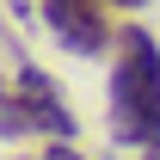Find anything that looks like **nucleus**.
Wrapping results in <instances>:
<instances>
[{
    "label": "nucleus",
    "instance_id": "nucleus-2",
    "mask_svg": "<svg viewBox=\"0 0 160 160\" xmlns=\"http://www.w3.org/2000/svg\"><path fill=\"white\" fill-rule=\"evenodd\" d=\"M43 25L49 37L68 49V56L99 62L117 49V31H111V0H43Z\"/></svg>",
    "mask_w": 160,
    "mask_h": 160
},
{
    "label": "nucleus",
    "instance_id": "nucleus-3",
    "mask_svg": "<svg viewBox=\"0 0 160 160\" xmlns=\"http://www.w3.org/2000/svg\"><path fill=\"white\" fill-rule=\"evenodd\" d=\"M6 92H19L25 105V117H31V129H43V136H56V142H74V111H68V99L56 92V80L43 74V68H31V62H19V80L6 86Z\"/></svg>",
    "mask_w": 160,
    "mask_h": 160
},
{
    "label": "nucleus",
    "instance_id": "nucleus-5",
    "mask_svg": "<svg viewBox=\"0 0 160 160\" xmlns=\"http://www.w3.org/2000/svg\"><path fill=\"white\" fill-rule=\"evenodd\" d=\"M111 6H123V12H136V6H148V0H111Z\"/></svg>",
    "mask_w": 160,
    "mask_h": 160
},
{
    "label": "nucleus",
    "instance_id": "nucleus-6",
    "mask_svg": "<svg viewBox=\"0 0 160 160\" xmlns=\"http://www.w3.org/2000/svg\"><path fill=\"white\" fill-rule=\"evenodd\" d=\"M6 12H12V19H25V0H6Z\"/></svg>",
    "mask_w": 160,
    "mask_h": 160
},
{
    "label": "nucleus",
    "instance_id": "nucleus-4",
    "mask_svg": "<svg viewBox=\"0 0 160 160\" xmlns=\"http://www.w3.org/2000/svg\"><path fill=\"white\" fill-rule=\"evenodd\" d=\"M43 160H86V154H80L74 142H56V148H49V154H43Z\"/></svg>",
    "mask_w": 160,
    "mask_h": 160
},
{
    "label": "nucleus",
    "instance_id": "nucleus-7",
    "mask_svg": "<svg viewBox=\"0 0 160 160\" xmlns=\"http://www.w3.org/2000/svg\"><path fill=\"white\" fill-rule=\"evenodd\" d=\"M142 160H160V148H142Z\"/></svg>",
    "mask_w": 160,
    "mask_h": 160
},
{
    "label": "nucleus",
    "instance_id": "nucleus-1",
    "mask_svg": "<svg viewBox=\"0 0 160 160\" xmlns=\"http://www.w3.org/2000/svg\"><path fill=\"white\" fill-rule=\"evenodd\" d=\"M111 136L123 148H160V43H154L148 25H123L117 31Z\"/></svg>",
    "mask_w": 160,
    "mask_h": 160
}]
</instances>
